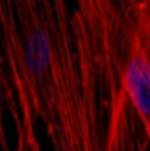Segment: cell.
I'll return each instance as SVG.
<instances>
[{
	"mask_svg": "<svg viewBox=\"0 0 150 151\" xmlns=\"http://www.w3.org/2000/svg\"><path fill=\"white\" fill-rule=\"evenodd\" d=\"M2 88L14 123L53 151H113L104 97L69 0H0Z\"/></svg>",
	"mask_w": 150,
	"mask_h": 151,
	"instance_id": "obj_1",
	"label": "cell"
},
{
	"mask_svg": "<svg viewBox=\"0 0 150 151\" xmlns=\"http://www.w3.org/2000/svg\"><path fill=\"white\" fill-rule=\"evenodd\" d=\"M110 121L113 151H136L150 128V0H71Z\"/></svg>",
	"mask_w": 150,
	"mask_h": 151,
	"instance_id": "obj_2",
	"label": "cell"
},
{
	"mask_svg": "<svg viewBox=\"0 0 150 151\" xmlns=\"http://www.w3.org/2000/svg\"><path fill=\"white\" fill-rule=\"evenodd\" d=\"M20 127V125H18ZM25 132V130H23ZM27 135V134H25ZM27 142H28V151H41V144H39V141L37 139H28L27 137Z\"/></svg>",
	"mask_w": 150,
	"mask_h": 151,
	"instance_id": "obj_3",
	"label": "cell"
},
{
	"mask_svg": "<svg viewBox=\"0 0 150 151\" xmlns=\"http://www.w3.org/2000/svg\"><path fill=\"white\" fill-rule=\"evenodd\" d=\"M143 135H145V142L150 146V128H143Z\"/></svg>",
	"mask_w": 150,
	"mask_h": 151,
	"instance_id": "obj_4",
	"label": "cell"
}]
</instances>
